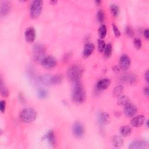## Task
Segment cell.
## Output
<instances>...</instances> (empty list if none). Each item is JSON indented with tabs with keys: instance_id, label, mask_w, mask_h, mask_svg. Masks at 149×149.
Here are the masks:
<instances>
[{
	"instance_id": "5",
	"label": "cell",
	"mask_w": 149,
	"mask_h": 149,
	"mask_svg": "<svg viewBox=\"0 0 149 149\" xmlns=\"http://www.w3.org/2000/svg\"><path fill=\"white\" fill-rule=\"evenodd\" d=\"M46 49L45 46L40 43L36 44L33 47V57L36 62H41L45 57Z\"/></svg>"
},
{
	"instance_id": "3",
	"label": "cell",
	"mask_w": 149,
	"mask_h": 149,
	"mask_svg": "<svg viewBox=\"0 0 149 149\" xmlns=\"http://www.w3.org/2000/svg\"><path fill=\"white\" fill-rule=\"evenodd\" d=\"M37 117V113L33 108H26L22 110L20 113L21 120L26 124L34 121Z\"/></svg>"
},
{
	"instance_id": "6",
	"label": "cell",
	"mask_w": 149,
	"mask_h": 149,
	"mask_svg": "<svg viewBox=\"0 0 149 149\" xmlns=\"http://www.w3.org/2000/svg\"><path fill=\"white\" fill-rule=\"evenodd\" d=\"M43 67L46 69H51L56 66L57 64V59L52 56H46L40 62Z\"/></svg>"
},
{
	"instance_id": "39",
	"label": "cell",
	"mask_w": 149,
	"mask_h": 149,
	"mask_svg": "<svg viewBox=\"0 0 149 149\" xmlns=\"http://www.w3.org/2000/svg\"><path fill=\"white\" fill-rule=\"evenodd\" d=\"M18 99L22 103H23L25 101V97H24V96H23V95L22 94H19Z\"/></svg>"
},
{
	"instance_id": "20",
	"label": "cell",
	"mask_w": 149,
	"mask_h": 149,
	"mask_svg": "<svg viewBox=\"0 0 149 149\" xmlns=\"http://www.w3.org/2000/svg\"><path fill=\"white\" fill-rule=\"evenodd\" d=\"M120 134L124 137L129 136L132 133V128L128 125H124L120 129Z\"/></svg>"
},
{
	"instance_id": "37",
	"label": "cell",
	"mask_w": 149,
	"mask_h": 149,
	"mask_svg": "<svg viewBox=\"0 0 149 149\" xmlns=\"http://www.w3.org/2000/svg\"><path fill=\"white\" fill-rule=\"evenodd\" d=\"M144 79H145V80H146V82L148 83V82H149V77H148V75H149V73H148V70H147L146 72H145V73H144Z\"/></svg>"
},
{
	"instance_id": "34",
	"label": "cell",
	"mask_w": 149,
	"mask_h": 149,
	"mask_svg": "<svg viewBox=\"0 0 149 149\" xmlns=\"http://www.w3.org/2000/svg\"><path fill=\"white\" fill-rule=\"evenodd\" d=\"M113 31L114 33V35L116 37H120L121 36V32L120 31V30L118 29V27L114 24H113Z\"/></svg>"
},
{
	"instance_id": "7",
	"label": "cell",
	"mask_w": 149,
	"mask_h": 149,
	"mask_svg": "<svg viewBox=\"0 0 149 149\" xmlns=\"http://www.w3.org/2000/svg\"><path fill=\"white\" fill-rule=\"evenodd\" d=\"M72 133L77 138H82L85 134L83 125L79 122H74L72 126Z\"/></svg>"
},
{
	"instance_id": "40",
	"label": "cell",
	"mask_w": 149,
	"mask_h": 149,
	"mask_svg": "<svg viewBox=\"0 0 149 149\" xmlns=\"http://www.w3.org/2000/svg\"><path fill=\"white\" fill-rule=\"evenodd\" d=\"M115 114H116V116H117V117H120L121 113H120L119 111H116V112H115Z\"/></svg>"
},
{
	"instance_id": "43",
	"label": "cell",
	"mask_w": 149,
	"mask_h": 149,
	"mask_svg": "<svg viewBox=\"0 0 149 149\" xmlns=\"http://www.w3.org/2000/svg\"><path fill=\"white\" fill-rule=\"evenodd\" d=\"M148 120H147V121H146V126H147V127H148Z\"/></svg>"
},
{
	"instance_id": "32",
	"label": "cell",
	"mask_w": 149,
	"mask_h": 149,
	"mask_svg": "<svg viewBox=\"0 0 149 149\" xmlns=\"http://www.w3.org/2000/svg\"><path fill=\"white\" fill-rule=\"evenodd\" d=\"M125 34L129 37H133L135 35L134 31H133V29L129 26H128L126 27L125 30Z\"/></svg>"
},
{
	"instance_id": "24",
	"label": "cell",
	"mask_w": 149,
	"mask_h": 149,
	"mask_svg": "<svg viewBox=\"0 0 149 149\" xmlns=\"http://www.w3.org/2000/svg\"><path fill=\"white\" fill-rule=\"evenodd\" d=\"M124 87L123 86V85H120L117 86L116 87H115L114 90H113V95L114 97H119L120 96H121L124 92Z\"/></svg>"
},
{
	"instance_id": "38",
	"label": "cell",
	"mask_w": 149,
	"mask_h": 149,
	"mask_svg": "<svg viewBox=\"0 0 149 149\" xmlns=\"http://www.w3.org/2000/svg\"><path fill=\"white\" fill-rule=\"evenodd\" d=\"M143 93L145 96H146L147 97L148 96L149 94V91H148V86H146L144 87L143 89Z\"/></svg>"
},
{
	"instance_id": "19",
	"label": "cell",
	"mask_w": 149,
	"mask_h": 149,
	"mask_svg": "<svg viewBox=\"0 0 149 149\" xmlns=\"http://www.w3.org/2000/svg\"><path fill=\"white\" fill-rule=\"evenodd\" d=\"M111 143L116 147H120L123 146L124 140L119 136H114L111 138Z\"/></svg>"
},
{
	"instance_id": "10",
	"label": "cell",
	"mask_w": 149,
	"mask_h": 149,
	"mask_svg": "<svg viewBox=\"0 0 149 149\" xmlns=\"http://www.w3.org/2000/svg\"><path fill=\"white\" fill-rule=\"evenodd\" d=\"M148 146V143L146 140L143 139L135 140L129 144V148H145Z\"/></svg>"
},
{
	"instance_id": "13",
	"label": "cell",
	"mask_w": 149,
	"mask_h": 149,
	"mask_svg": "<svg viewBox=\"0 0 149 149\" xmlns=\"http://www.w3.org/2000/svg\"><path fill=\"white\" fill-rule=\"evenodd\" d=\"M144 122H145V117L143 115H139L133 117L131 121V124L132 126L133 127L139 128V127H141L144 124Z\"/></svg>"
},
{
	"instance_id": "21",
	"label": "cell",
	"mask_w": 149,
	"mask_h": 149,
	"mask_svg": "<svg viewBox=\"0 0 149 149\" xmlns=\"http://www.w3.org/2000/svg\"><path fill=\"white\" fill-rule=\"evenodd\" d=\"M63 81V76L62 74H58L56 75L51 77V85H58L61 83Z\"/></svg>"
},
{
	"instance_id": "9",
	"label": "cell",
	"mask_w": 149,
	"mask_h": 149,
	"mask_svg": "<svg viewBox=\"0 0 149 149\" xmlns=\"http://www.w3.org/2000/svg\"><path fill=\"white\" fill-rule=\"evenodd\" d=\"M137 112V108L136 105L133 104L129 103L124 106V113L127 117H133Z\"/></svg>"
},
{
	"instance_id": "33",
	"label": "cell",
	"mask_w": 149,
	"mask_h": 149,
	"mask_svg": "<svg viewBox=\"0 0 149 149\" xmlns=\"http://www.w3.org/2000/svg\"><path fill=\"white\" fill-rule=\"evenodd\" d=\"M133 44L136 49H137L138 50L140 49L141 47V46H142V43H141V39L139 38H137V37L135 38L134 40H133Z\"/></svg>"
},
{
	"instance_id": "16",
	"label": "cell",
	"mask_w": 149,
	"mask_h": 149,
	"mask_svg": "<svg viewBox=\"0 0 149 149\" xmlns=\"http://www.w3.org/2000/svg\"><path fill=\"white\" fill-rule=\"evenodd\" d=\"M121 80L124 82L128 83L130 84H133L137 81V77L135 74L126 73L122 75L121 78Z\"/></svg>"
},
{
	"instance_id": "27",
	"label": "cell",
	"mask_w": 149,
	"mask_h": 149,
	"mask_svg": "<svg viewBox=\"0 0 149 149\" xmlns=\"http://www.w3.org/2000/svg\"><path fill=\"white\" fill-rule=\"evenodd\" d=\"M96 19L99 23H104L105 21V13L103 10H100L97 11V15H96Z\"/></svg>"
},
{
	"instance_id": "15",
	"label": "cell",
	"mask_w": 149,
	"mask_h": 149,
	"mask_svg": "<svg viewBox=\"0 0 149 149\" xmlns=\"http://www.w3.org/2000/svg\"><path fill=\"white\" fill-rule=\"evenodd\" d=\"M11 10V3L8 1H3L0 5V14L2 16L7 15Z\"/></svg>"
},
{
	"instance_id": "35",
	"label": "cell",
	"mask_w": 149,
	"mask_h": 149,
	"mask_svg": "<svg viewBox=\"0 0 149 149\" xmlns=\"http://www.w3.org/2000/svg\"><path fill=\"white\" fill-rule=\"evenodd\" d=\"M6 108V101L5 100H1L0 101V111L2 113H4Z\"/></svg>"
},
{
	"instance_id": "4",
	"label": "cell",
	"mask_w": 149,
	"mask_h": 149,
	"mask_svg": "<svg viewBox=\"0 0 149 149\" xmlns=\"http://www.w3.org/2000/svg\"><path fill=\"white\" fill-rule=\"evenodd\" d=\"M43 1L42 0H35L32 1L30 6V15L32 19L38 18L42 13Z\"/></svg>"
},
{
	"instance_id": "11",
	"label": "cell",
	"mask_w": 149,
	"mask_h": 149,
	"mask_svg": "<svg viewBox=\"0 0 149 149\" xmlns=\"http://www.w3.org/2000/svg\"><path fill=\"white\" fill-rule=\"evenodd\" d=\"M36 37V30L35 29L32 27H28L25 31V38L27 42L28 43H32L33 42Z\"/></svg>"
},
{
	"instance_id": "26",
	"label": "cell",
	"mask_w": 149,
	"mask_h": 149,
	"mask_svg": "<svg viewBox=\"0 0 149 149\" xmlns=\"http://www.w3.org/2000/svg\"><path fill=\"white\" fill-rule=\"evenodd\" d=\"M112 51H113V46L111 43H108L106 45L104 53V56L106 58H109L111 54H112Z\"/></svg>"
},
{
	"instance_id": "30",
	"label": "cell",
	"mask_w": 149,
	"mask_h": 149,
	"mask_svg": "<svg viewBox=\"0 0 149 149\" xmlns=\"http://www.w3.org/2000/svg\"><path fill=\"white\" fill-rule=\"evenodd\" d=\"M37 96L40 99L46 98L49 96V92L45 89H39L37 92Z\"/></svg>"
},
{
	"instance_id": "12",
	"label": "cell",
	"mask_w": 149,
	"mask_h": 149,
	"mask_svg": "<svg viewBox=\"0 0 149 149\" xmlns=\"http://www.w3.org/2000/svg\"><path fill=\"white\" fill-rule=\"evenodd\" d=\"M111 81L108 78H104L99 80L96 85V88L99 91H103L107 89L110 85Z\"/></svg>"
},
{
	"instance_id": "36",
	"label": "cell",
	"mask_w": 149,
	"mask_h": 149,
	"mask_svg": "<svg viewBox=\"0 0 149 149\" xmlns=\"http://www.w3.org/2000/svg\"><path fill=\"white\" fill-rule=\"evenodd\" d=\"M143 36L144 37V38L147 40H148L149 39V30L148 29H146L143 31Z\"/></svg>"
},
{
	"instance_id": "22",
	"label": "cell",
	"mask_w": 149,
	"mask_h": 149,
	"mask_svg": "<svg viewBox=\"0 0 149 149\" xmlns=\"http://www.w3.org/2000/svg\"><path fill=\"white\" fill-rule=\"evenodd\" d=\"M111 12L114 17H117L120 14V8L116 4H111L109 5Z\"/></svg>"
},
{
	"instance_id": "28",
	"label": "cell",
	"mask_w": 149,
	"mask_h": 149,
	"mask_svg": "<svg viewBox=\"0 0 149 149\" xmlns=\"http://www.w3.org/2000/svg\"><path fill=\"white\" fill-rule=\"evenodd\" d=\"M98 34L101 39H103L107 34V27L104 24H102L98 29Z\"/></svg>"
},
{
	"instance_id": "14",
	"label": "cell",
	"mask_w": 149,
	"mask_h": 149,
	"mask_svg": "<svg viewBox=\"0 0 149 149\" xmlns=\"http://www.w3.org/2000/svg\"><path fill=\"white\" fill-rule=\"evenodd\" d=\"M94 48H95L94 45L92 43L88 42L86 44H85L83 50V53H82L83 57L84 58H88L89 57H90L92 55V54L93 53L94 50Z\"/></svg>"
},
{
	"instance_id": "1",
	"label": "cell",
	"mask_w": 149,
	"mask_h": 149,
	"mask_svg": "<svg viewBox=\"0 0 149 149\" xmlns=\"http://www.w3.org/2000/svg\"><path fill=\"white\" fill-rule=\"evenodd\" d=\"M86 98V93L85 87L81 81L74 82L72 92V98L74 103L82 104Z\"/></svg>"
},
{
	"instance_id": "8",
	"label": "cell",
	"mask_w": 149,
	"mask_h": 149,
	"mask_svg": "<svg viewBox=\"0 0 149 149\" xmlns=\"http://www.w3.org/2000/svg\"><path fill=\"white\" fill-rule=\"evenodd\" d=\"M131 64V60L128 55L124 54L120 57L119 61V67L120 69L126 70L130 67Z\"/></svg>"
},
{
	"instance_id": "42",
	"label": "cell",
	"mask_w": 149,
	"mask_h": 149,
	"mask_svg": "<svg viewBox=\"0 0 149 149\" xmlns=\"http://www.w3.org/2000/svg\"><path fill=\"white\" fill-rule=\"evenodd\" d=\"M50 3H51V4H56V3H57V1H51Z\"/></svg>"
},
{
	"instance_id": "25",
	"label": "cell",
	"mask_w": 149,
	"mask_h": 149,
	"mask_svg": "<svg viewBox=\"0 0 149 149\" xmlns=\"http://www.w3.org/2000/svg\"><path fill=\"white\" fill-rule=\"evenodd\" d=\"M130 103L129 97L126 96H121L119 97L118 100V104L120 105L125 106Z\"/></svg>"
},
{
	"instance_id": "17",
	"label": "cell",
	"mask_w": 149,
	"mask_h": 149,
	"mask_svg": "<svg viewBox=\"0 0 149 149\" xmlns=\"http://www.w3.org/2000/svg\"><path fill=\"white\" fill-rule=\"evenodd\" d=\"M44 139L47 140L51 146H54L56 143V137L55 133L53 130L49 131L44 136Z\"/></svg>"
},
{
	"instance_id": "2",
	"label": "cell",
	"mask_w": 149,
	"mask_h": 149,
	"mask_svg": "<svg viewBox=\"0 0 149 149\" xmlns=\"http://www.w3.org/2000/svg\"><path fill=\"white\" fill-rule=\"evenodd\" d=\"M83 73V68L79 65H72L66 71L67 78L73 83L80 81Z\"/></svg>"
},
{
	"instance_id": "31",
	"label": "cell",
	"mask_w": 149,
	"mask_h": 149,
	"mask_svg": "<svg viewBox=\"0 0 149 149\" xmlns=\"http://www.w3.org/2000/svg\"><path fill=\"white\" fill-rule=\"evenodd\" d=\"M105 46H106L105 43L103 39H100L98 40V50L100 53L104 52Z\"/></svg>"
},
{
	"instance_id": "18",
	"label": "cell",
	"mask_w": 149,
	"mask_h": 149,
	"mask_svg": "<svg viewBox=\"0 0 149 149\" xmlns=\"http://www.w3.org/2000/svg\"><path fill=\"white\" fill-rule=\"evenodd\" d=\"M98 122L101 125L106 124L109 121V116L105 112H101L98 116Z\"/></svg>"
},
{
	"instance_id": "23",
	"label": "cell",
	"mask_w": 149,
	"mask_h": 149,
	"mask_svg": "<svg viewBox=\"0 0 149 149\" xmlns=\"http://www.w3.org/2000/svg\"><path fill=\"white\" fill-rule=\"evenodd\" d=\"M0 85H1V96L4 97H7L9 95V91L7 87L4 85L2 78L0 79Z\"/></svg>"
},
{
	"instance_id": "41",
	"label": "cell",
	"mask_w": 149,
	"mask_h": 149,
	"mask_svg": "<svg viewBox=\"0 0 149 149\" xmlns=\"http://www.w3.org/2000/svg\"><path fill=\"white\" fill-rule=\"evenodd\" d=\"M95 3L96 4V5H100V4L101 3V1H95Z\"/></svg>"
},
{
	"instance_id": "29",
	"label": "cell",
	"mask_w": 149,
	"mask_h": 149,
	"mask_svg": "<svg viewBox=\"0 0 149 149\" xmlns=\"http://www.w3.org/2000/svg\"><path fill=\"white\" fill-rule=\"evenodd\" d=\"M51 77L50 75H43L40 78V82L44 85H51Z\"/></svg>"
}]
</instances>
